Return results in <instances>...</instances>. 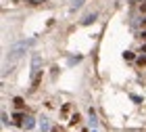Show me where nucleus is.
Masks as SVG:
<instances>
[{
    "instance_id": "obj_2",
    "label": "nucleus",
    "mask_w": 146,
    "mask_h": 132,
    "mask_svg": "<svg viewBox=\"0 0 146 132\" xmlns=\"http://www.w3.org/2000/svg\"><path fill=\"white\" fill-rule=\"evenodd\" d=\"M38 128L42 130V132H48L50 130V124H48V117H40V122H38Z\"/></svg>"
},
{
    "instance_id": "obj_1",
    "label": "nucleus",
    "mask_w": 146,
    "mask_h": 132,
    "mask_svg": "<svg viewBox=\"0 0 146 132\" xmlns=\"http://www.w3.org/2000/svg\"><path fill=\"white\" fill-rule=\"evenodd\" d=\"M36 44V38H31V40H21L19 44L13 46V50H11V59H17V57H21L25 50L29 48V46H34Z\"/></svg>"
},
{
    "instance_id": "obj_12",
    "label": "nucleus",
    "mask_w": 146,
    "mask_h": 132,
    "mask_svg": "<svg viewBox=\"0 0 146 132\" xmlns=\"http://www.w3.org/2000/svg\"><path fill=\"white\" fill-rule=\"evenodd\" d=\"M140 38H142V40H146V29H144L142 34H140Z\"/></svg>"
},
{
    "instance_id": "obj_6",
    "label": "nucleus",
    "mask_w": 146,
    "mask_h": 132,
    "mask_svg": "<svg viewBox=\"0 0 146 132\" xmlns=\"http://www.w3.org/2000/svg\"><path fill=\"white\" fill-rule=\"evenodd\" d=\"M38 65H40V57L36 55V57H34V63H31V67H34V71H38Z\"/></svg>"
},
{
    "instance_id": "obj_8",
    "label": "nucleus",
    "mask_w": 146,
    "mask_h": 132,
    "mask_svg": "<svg viewBox=\"0 0 146 132\" xmlns=\"http://www.w3.org/2000/svg\"><path fill=\"white\" fill-rule=\"evenodd\" d=\"M138 65H146V55H142V57H138Z\"/></svg>"
},
{
    "instance_id": "obj_11",
    "label": "nucleus",
    "mask_w": 146,
    "mask_h": 132,
    "mask_svg": "<svg viewBox=\"0 0 146 132\" xmlns=\"http://www.w3.org/2000/svg\"><path fill=\"white\" fill-rule=\"evenodd\" d=\"M140 11H142L144 15H146V2H142V4H140Z\"/></svg>"
},
{
    "instance_id": "obj_9",
    "label": "nucleus",
    "mask_w": 146,
    "mask_h": 132,
    "mask_svg": "<svg viewBox=\"0 0 146 132\" xmlns=\"http://www.w3.org/2000/svg\"><path fill=\"white\" fill-rule=\"evenodd\" d=\"M15 105H17V107H23V98L17 96V98H15Z\"/></svg>"
},
{
    "instance_id": "obj_7",
    "label": "nucleus",
    "mask_w": 146,
    "mask_h": 132,
    "mask_svg": "<svg viewBox=\"0 0 146 132\" xmlns=\"http://www.w3.org/2000/svg\"><path fill=\"white\" fill-rule=\"evenodd\" d=\"M15 120L17 124H23V113H15Z\"/></svg>"
},
{
    "instance_id": "obj_10",
    "label": "nucleus",
    "mask_w": 146,
    "mask_h": 132,
    "mask_svg": "<svg viewBox=\"0 0 146 132\" xmlns=\"http://www.w3.org/2000/svg\"><path fill=\"white\" fill-rule=\"evenodd\" d=\"M77 122H79V115L75 113V115H73V117H71V124H77Z\"/></svg>"
},
{
    "instance_id": "obj_3",
    "label": "nucleus",
    "mask_w": 146,
    "mask_h": 132,
    "mask_svg": "<svg viewBox=\"0 0 146 132\" xmlns=\"http://www.w3.org/2000/svg\"><path fill=\"white\" fill-rule=\"evenodd\" d=\"M21 126H23L25 130H29V128H34V126H36V122H34V117H25V122L21 124Z\"/></svg>"
},
{
    "instance_id": "obj_5",
    "label": "nucleus",
    "mask_w": 146,
    "mask_h": 132,
    "mask_svg": "<svg viewBox=\"0 0 146 132\" xmlns=\"http://www.w3.org/2000/svg\"><path fill=\"white\" fill-rule=\"evenodd\" d=\"M82 4H84V0H71V11L82 9Z\"/></svg>"
},
{
    "instance_id": "obj_13",
    "label": "nucleus",
    "mask_w": 146,
    "mask_h": 132,
    "mask_svg": "<svg viewBox=\"0 0 146 132\" xmlns=\"http://www.w3.org/2000/svg\"><path fill=\"white\" fill-rule=\"evenodd\" d=\"M94 132H96V130H94Z\"/></svg>"
},
{
    "instance_id": "obj_4",
    "label": "nucleus",
    "mask_w": 146,
    "mask_h": 132,
    "mask_svg": "<svg viewBox=\"0 0 146 132\" xmlns=\"http://www.w3.org/2000/svg\"><path fill=\"white\" fill-rule=\"evenodd\" d=\"M94 19H96V13H92V15H86V17H84V21H82V25H90L92 21H94Z\"/></svg>"
}]
</instances>
